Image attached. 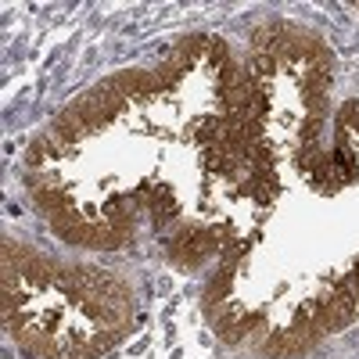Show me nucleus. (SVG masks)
<instances>
[{
  "label": "nucleus",
  "mask_w": 359,
  "mask_h": 359,
  "mask_svg": "<svg viewBox=\"0 0 359 359\" xmlns=\"http://www.w3.org/2000/svg\"><path fill=\"white\" fill-rule=\"evenodd\" d=\"M226 237H230V230L184 226V230H176V237L169 241V259H172L176 266H201L216 248H223Z\"/></svg>",
  "instance_id": "nucleus-1"
},
{
  "label": "nucleus",
  "mask_w": 359,
  "mask_h": 359,
  "mask_svg": "<svg viewBox=\"0 0 359 359\" xmlns=\"http://www.w3.org/2000/svg\"><path fill=\"white\" fill-rule=\"evenodd\" d=\"M320 338L323 334L316 331V327L291 323V327H280V331H269V338L259 345V352L262 355H273V359H298V355L313 352L320 345Z\"/></svg>",
  "instance_id": "nucleus-2"
},
{
  "label": "nucleus",
  "mask_w": 359,
  "mask_h": 359,
  "mask_svg": "<svg viewBox=\"0 0 359 359\" xmlns=\"http://www.w3.org/2000/svg\"><path fill=\"white\" fill-rule=\"evenodd\" d=\"M25 187H29V198L36 201V208H43V212H47V219L72 208V194H69L65 187L50 184V180H43L40 172H29V176H25Z\"/></svg>",
  "instance_id": "nucleus-3"
},
{
  "label": "nucleus",
  "mask_w": 359,
  "mask_h": 359,
  "mask_svg": "<svg viewBox=\"0 0 359 359\" xmlns=\"http://www.w3.org/2000/svg\"><path fill=\"white\" fill-rule=\"evenodd\" d=\"M57 151H54V144H50V137L47 133H40V137H33L29 140V147H25V165L29 169H40L47 158H54Z\"/></svg>",
  "instance_id": "nucleus-4"
},
{
  "label": "nucleus",
  "mask_w": 359,
  "mask_h": 359,
  "mask_svg": "<svg viewBox=\"0 0 359 359\" xmlns=\"http://www.w3.org/2000/svg\"><path fill=\"white\" fill-rule=\"evenodd\" d=\"M208 62H212V69L219 72V69H226L233 57H230V47L219 40V36H208Z\"/></svg>",
  "instance_id": "nucleus-5"
},
{
  "label": "nucleus",
  "mask_w": 359,
  "mask_h": 359,
  "mask_svg": "<svg viewBox=\"0 0 359 359\" xmlns=\"http://www.w3.org/2000/svg\"><path fill=\"white\" fill-rule=\"evenodd\" d=\"M323 158L327 155L320 151V144H302V147H298V169H302V172H313Z\"/></svg>",
  "instance_id": "nucleus-6"
},
{
  "label": "nucleus",
  "mask_w": 359,
  "mask_h": 359,
  "mask_svg": "<svg viewBox=\"0 0 359 359\" xmlns=\"http://www.w3.org/2000/svg\"><path fill=\"white\" fill-rule=\"evenodd\" d=\"M338 126L359 133V101H345V104L338 108Z\"/></svg>",
  "instance_id": "nucleus-7"
},
{
  "label": "nucleus",
  "mask_w": 359,
  "mask_h": 359,
  "mask_svg": "<svg viewBox=\"0 0 359 359\" xmlns=\"http://www.w3.org/2000/svg\"><path fill=\"white\" fill-rule=\"evenodd\" d=\"M320 130H323V115H309L302 123V144H320Z\"/></svg>",
  "instance_id": "nucleus-8"
},
{
  "label": "nucleus",
  "mask_w": 359,
  "mask_h": 359,
  "mask_svg": "<svg viewBox=\"0 0 359 359\" xmlns=\"http://www.w3.org/2000/svg\"><path fill=\"white\" fill-rule=\"evenodd\" d=\"M348 280H352V287H355V294H359V259H355V266H352V273H348Z\"/></svg>",
  "instance_id": "nucleus-9"
}]
</instances>
